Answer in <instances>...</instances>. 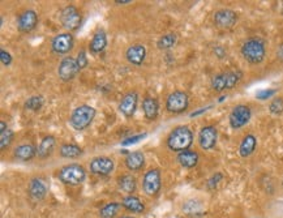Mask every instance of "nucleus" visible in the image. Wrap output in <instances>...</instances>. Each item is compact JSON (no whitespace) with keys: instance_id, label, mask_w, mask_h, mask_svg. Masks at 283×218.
Segmentation results:
<instances>
[{"instance_id":"obj_1","label":"nucleus","mask_w":283,"mask_h":218,"mask_svg":"<svg viewBox=\"0 0 283 218\" xmlns=\"http://www.w3.org/2000/svg\"><path fill=\"white\" fill-rule=\"evenodd\" d=\"M193 144V134L187 126H179L170 132L167 138V148L172 151L182 153L188 150Z\"/></svg>"},{"instance_id":"obj_2","label":"nucleus","mask_w":283,"mask_h":218,"mask_svg":"<svg viewBox=\"0 0 283 218\" xmlns=\"http://www.w3.org/2000/svg\"><path fill=\"white\" fill-rule=\"evenodd\" d=\"M241 55L249 64H260L266 57L265 42L261 38L253 37L247 39L241 46Z\"/></svg>"},{"instance_id":"obj_3","label":"nucleus","mask_w":283,"mask_h":218,"mask_svg":"<svg viewBox=\"0 0 283 218\" xmlns=\"http://www.w3.org/2000/svg\"><path fill=\"white\" fill-rule=\"evenodd\" d=\"M241 78H243V72L241 71H227V72H223V73L215 74L212 78V88H213L214 92L217 93L230 90V89H234L240 82Z\"/></svg>"},{"instance_id":"obj_4","label":"nucleus","mask_w":283,"mask_h":218,"mask_svg":"<svg viewBox=\"0 0 283 218\" xmlns=\"http://www.w3.org/2000/svg\"><path fill=\"white\" fill-rule=\"evenodd\" d=\"M95 109L89 105H81L71 113L70 123L76 131H84L94 120Z\"/></svg>"},{"instance_id":"obj_5","label":"nucleus","mask_w":283,"mask_h":218,"mask_svg":"<svg viewBox=\"0 0 283 218\" xmlns=\"http://www.w3.org/2000/svg\"><path fill=\"white\" fill-rule=\"evenodd\" d=\"M58 178L62 183L67 186H78L86 178V171L78 163H70L59 170Z\"/></svg>"},{"instance_id":"obj_6","label":"nucleus","mask_w":283,"mask_h":218,"mask_svg":"<svg viewBox=\"0 0 283 218\" xmlns=\"http://www.w3.org/2000/svg\"><path fill=\"white\" fill-rule=\"evenodd\" d=\"M252 111L251 107L247 105H236L234 109L231 110L230 116H228V122L232 130H240L241 127L248 124L251 120Z\"/></svg>"},{"instance_id":"obj_7","label":"nucleus","mask_w":283,"mask_h":218,"mask_svg":"<svg viewBox=\"0 0 283 218\" xmlns=\"http://www.w3.org/2000/svg\"><path fill=\"white\" fill-rule=\"evenodd\" d=\"M189 98L188 94L182 90H175L167 97L166 101V109L171 114H182L188 109Z\"/></svg>"},{"instance_id":"obj_8","label":"nucleus","mask_w":283,"mask_h":218,"mask_svg":"<svg viewBox=\"0 0 283 218\" xmlns=\"http://www.w3.org/2000/svg\"><path fill=\"white\" fill-rule=\"evenodd\" d=\"M162 180L161 171L158 169H150L145 172L142 178V190L147 196H155L161 191Z\"/></svg>"},{"instance_id":"obj_9","label":"nucleus","mask_w":283,"mask_h":218,"mask_svg":"<svg viewBox=\"0 0 283 218\" xmlns=\"http://www.w3.org/2000/svg\"><path fill=\"white\" fill-rule=\"evenodd\" d=\"M60 21L68 32H74L80 28L82 18L80 11L74 5H67L60 14Z\"/></svg>"},{"instance_id":"obj_10","label":"nucleus","mask_w":283,"mask_h":218,"mask_svg":"<svg viewBox=\"0 0 283 218\" xmlns=\"http://www.w3.org/2000/svg\"><path fill=\"white\" fill-rule=\"evenodd\" d=\"M74 46V39L71 33H62L55 35L51 41V49L58 55H67L72 51Z\"/></svg>"},{"instance_id":"obj_11","label":"nucleus","mask_w":283,"mask_h":218,"mask_svg":"<svg viewBox=\"0 0 283 218\" xmlns=\"http://www.w3.org/2000/svg\"><path fill=\"white\" fill-rule=\"evenodd\" d=\"M213 21L218 29L228 30V29L234 28L236 21H238V13L232 9L223 8V9H219L214 13Z\"/></svg>"},{"instance_id":"obj_12","label":"nucleus","mask_w":283,"mask_h":218,"mask_svg":"<svg viewBox=\"0 0 283 218\" xmlns=\"http://www.w3.org/2000/svg\"><path fill=\"white\" fill-rule=\"evenodd\" d=\"M80 72V68L77 66V62L74 58L66 57L59 63L58 67V74H59L60 80L71 81L76 77V74Z\"/></svg>"},{"instance_id":"obj_13","label":"nucleus","mask_w":283,"mask_h":218,"mask_svg":"<svg viewBox=\"0 0 283 218\" xmlns=\"http://www.w3.org/2000/svg\"><path fill=\"white\" fill-rule=\"evenodd\" d=\"M114 167H115L114 161H112L110 157H105V155L95 157V158L91 159L90 162V171L93 172L94 175L98 176L110 175V174L114 171Z\"/></svg>"},{"instance_id":"obj_14","label":"nucleus","mask_w":283,"mask_h":218,"mask_svg":"<svg viewBox=\"0 0 283 218\" xmlns=\"http://www.w3.org/2000/svg\"><path fill=\"white\" fill-rule=\"evenodd\" d=\"M218 131L214 126H205L199 134V144L204 150H210L217 144Z\"/></svg>"},{"instance_id":"obj_15","label":"nucleus","mask_w":283,"mask_h":218,"mask_svg":"<svg viewBox=\"0 0 283 218\" xmlns=\"http://www.w3.org/2000/svg\"><path fill=\"white\" fill-rule=\"evenodd\" d=\"M38 24V14L33 9L21 12L17 17V29L21 33H30Z\"/></svg>"},{"instance_id":"obj_16","label":"nucleus","mask_w":283,"mask_h":218,"mask_svg":"<svg viewBox=\"0 0 283 218\" xmlns=\"http://www.w3.org/2000/svg\"><path fill=\"white\" fill-rule=\"evenodd\" d=\"M49 192V184L47 180L42 176H35L29 183V194L34 200H42Z\"/></svg>"},{"instance_id":"obj_17","label":"nucleus","mask_w":283,"mask_h":218,"mask_svg":"<svg viewBox=\"0 0 283 218\" xmlns=\"http://www.w3.org/2000/svg\"><path fill=\"white\" fill-rule=\"evenodd\" d=\"M137 103H139V94L136 92L127 93L120 101L119 111L126 118H131V116H133V114L136 113Z\"/></svg>"},{"instance_id":"obj_18","label":"nucleus","mask_w":283,"mask_h":218,"mask_svg":"<svg viewBox=\"0 0 283 218\" xmlns=\"http://www.w3.org/2000/svg\"><path fill=\"white\" fill-rule=\"evenodd\" d=\"M126 58L133 66H141L143 63L145 58H146V49H145L143 45H140V43L132 45V46L127 49Z\"/></svg>"},{"instance_id":"obj_19","label":"nucleus","mask_w":283,"mask_h":218,"mask_svg":"<svg viewBox=\"0 0 283 218\" xmlns=\"http://www.w3.org/2000/svg\"><path fill=\"white\" fill-rule=\"evenodd\" d=\"M124 163H126L127 169L131 170V171H140L145 165V155L140 150L131 151L127 154Z\"/></svg>"},{"instance_id":"obj_20","label":"nucleus","mask_w":283,"mask_h":218,"mask_svg":"<svg viewBox=\"0 0 283 218\" xmlns=\"http://www.w3.org/2000/svg\"><path fill=\"white\" fill-rule=\"evenodd\" d=\"M37 150H38V149L35 148L33 144L18 145L17 148L13 150V157L16 159H18V161L22 162L32 161L35 155H37Z\"/></svg>"},{"instance_id":"obj_21","label":"nucleus","mask_w":283,"mask_h":218,"mask_svg":"<svg viewBox=\"0 0 283 218\" xmlns=\"http://www.w3.org/2000/svg\"><path fill=\"white\" fill-rule=\"evenodd\" d=\"M106 46H107V35H106V33L103 30H98L93 35V39L89 43V50H90L91 54L98 55V54L105 51Z\"/></svg>"},{"instance_id":"obj_22","label":"nucleus","mask_w":283,"mask_h":218,"mask_svg":"<svg viewBox=\"0 0 283 218\" xmlns=\"http://www.w3.org/2000/svg\"><path fill=\"white\" fill-rule=\"evenodd\" d=\"M176 159H178L179 165L182 166V167H184V169H193L195 166H197V163H199V153H196V151L193 150H184L182 151V153H179L178 157H176Z\"/></svg>"},{"instance_id":"obj_23","label":"nucleus","mask_w":283,"mask_h":218,"mask_svg":"<svg viewBox=\"0 0 283 218\" xmlns=\"http://www.w3.org/2000/svg\"><path fill=\"white\" fill-rule=\"evenodd\" d=\"M256 146H257V139H256L255 135H247L239 145V154L243 158H247L255 153Z\"/></svg>"},{"instance_id":"obj_24","label":"nucleus","mask_w":283,"mask_h":218,"mask_svg":"<svg viewBox=\"0 0 283 218\" xmlns=\"http://www.w3.org/2000/svg\"><path fill=\"white\" fill-rule=\"evenodd\" d=\"M55 144H56V140L54 136H46V138L41 141V144H39V146H38V150H37V155H38V158H41V159L49 158L50 155L53 154L54 148H55Z\"/></svg>"},{"instance_id":"obj_25","label":"nucleus","mask_w":283,"mask_h":218,"mask_svg":"<svg viewBox=\"0 0 283 218\" xmlns=\"http://www.w3.org/2000/svg\"><path fill=\"white\" fill-rule=\"evenodd\" d=\"M142 110L143 115L147 120L157 119L158 111H159V105H158L157 99L153 97H146L142 102Z\"/></svg>"},{"instance_id":"obj_26","label":"nucleus","mask_w":283,"mask_h":218,"mask_svg":"<svg viewBox=\"0 0 283 218\" xmlns=\"http://www.w3.org/2000/svg\"><path fill=\"white\" fill-rule=\"evenodd\" d=\"M123 208H126L127 211L132 212V213H142L145 211V205L141 203L139 197L133 196V195H128L123 199L122 201Z\"/></svg>"},{"instance_id":"obj_27","label":"nucleus","mask_w":283,"mask_h":218,"mask_svg":"<svg viewBox=\"0 0 283 218\" xmlns=\"http://www.w3.org/2000/svg\"><path fill=\"white\" fill-rule=\"evenodd\" d=\"M118 184H119L120 190L128 195H132L133 192L136 191V187H137L136 178L130 175V174H126V175L120 176L119 180H118Z\"/></svg>"},{"instance_id":"obj_28","label":"nucleus","mask_w":283,"mask_h":218,"mask_svg":"<svg viewBox=\"0 0 283 218\" xmlns=\"http://www.w3.org/2000/svg\"><path fill=\"white\" fill-rule=\"evenodd\" d=\"M82 153V149L74 144H64L60 146V155L64 158H78Z\"/></svg>"},{"instance_id":"obj_29","label":"nucleus","mask_w":283,"mask_h":218,"mask_svg":"<svg viewBox=\"0 0 283 218\" xmlns=\"http://www.w3.org/2000/svg\"><path fill=\"white\" fill-rule=\"evenodd\" d=\"M178 42V35L175 33H168V34L162 35L157 41V46L159 50H170Z\"/></svg>"},{"instance_id":"obj_30","label":"nucleus","mask_w":283,"mask_h":218,"mask_svg":"<svg viewBox=\"0 0 283 218\" xmlns=\"http://www.w3.org/2000/svg\"><path fill=\"white\" fill-rule=\"evenodd\" d=\"M123 205L119 204V203L112 201V203H109V204H106L105 207L102 208L101 211H99V216H101L102 218H114L119 213Z\"/></svg>"},{"instance_id":"obj_31","label":"nucleus","mask_w":283,"mask_h":218,"mask_svg":"<svg viewBox=\"0 0 283 218\" xmlns=\"http://www.w3.org/2000/svg\"><path fill=\"white\" fill-rule=\"evenodd\" d=\"M43 103H45V99H43L42 95H33V97L28 98L24 107L25 110H29V111H38V110L42 109Z\"/></svg>"},{"instance_id":"obj_32","label":"nucleus","mask_w":283,"mask_h":218,"mask_svg":"<svg viewBox=\"0 0 283 218\" xmlns=\"http://www.w3.org/2000/svg\"><path fill=\"white\" fill-rule=\"evenodd\" d=\"M13 131L9 130V128L0 131V149H1V150H5L7 148H9V145H11L12 141H13Z\"/></svg>"},{"instance_id":"obj_33","label":"nucleus","mask_w":283,"mask_h":218,"mask_svg":"<svg viewBox=\"0 0 283 218\" xmlns=\"http://www.w3.org/2000/svg\"><path fill=\"white\" fill-rule=\"evenodd\" d=\"M269 111L274 115H281L283 114V99L274 98L269 105Z\"/></svg>"},{"instance_id":"obj_34","label":"nucleus","mask_w":283,"mask_h":218,"mask_svg":"<svg viewBox=\"0 0 283 218\" xmlns=\"http://www.w3.org/2000/svg\"><path fill=\"white\" fill-rule=\"evenodd\" d=\"M223 179V175H222V172H215L212 178H210L209 180H208V183H207V186H208V188L209 190H214L215 187L219 184V182L220 180Z\"/></svg>"},{"instance_id":"obj_35","label":"nucleus","mask_w":283,"mask_h":218,"mask_svg":"<svg viewBox=\"0 0 283 218\" xmlns=\"http://www.w3.org/2000/svg\"><path fill=\"white\" fill-rule=\"evenodd\" d=\"M76 62H77V66H78V68H80V71L87 67V63H89V62H87L86 53H85L84 50H81L80 53L77 54Z\"/></svg>"},{"instance_id":"obj_36","label":"nucleus","mask_w":283,"mask_h":218,"mask_svg":"<svg viewBox=\"0 0 283 218\" xmlns=\"http://www.w3.org/2000/svg\"><path fill=\"white\" fill-rule=\"evenodd\" d=\"M276 93H277L276 89H264V90H260V92H257V94H256V98L261 99V101H265V99L272 98L273 95L276 94Z\"/></svg>"},{"instance_id":"obj_37","label":"nucleus","mask_w":283,"mask_h":218,"mask_svg":"<svg viewBox=\"0 0 283 218\" xmlns=\"http://www.w3.org/2000/svg\"><path fill=\"white\" fill-rule=\"evenodd\" d=\"M146 138V134H140V135H135V136H131V138L126 139V140L122 141V145L127 146V145H132V144H136L139 143L140 140Z\"/></svg>"},{"instance_id":"obj_38","label":"nucleus","mask_w":283,"mask_h":218,"mask_svg":"<svg viewBox=\"0 0 283 218\" xmlns=\"http://www.w3.org/2000/svg\"><path fill=\"white\" fill-rule=\"evenodd\" d=\"M0 60H1V64H3L4 67L11 66L12 64L11 54L8 53V51H5V50H1V51H0Z\"/></svg>"},{"instance_id":"obj_39","label":"nucleus","mask_w":283,"mask_h":218,"mask_svg":"<svg viewBox=\"0 0 283 218\" xmlns=\"http://www.w3.org/2000/svg\"><path fill=\"white\" fill-rule=\"evenodd\" d=\"M214 54H215L218 58L222 59V58L226 57V50H224L222 46H217L215 49H214Z\"/></svg>"},{"instance_id":"obj_40","label":"nucleus","mask_w":283,"mask_h":218,"mask_svg":"<svg viewBox=\"0 0 283 218\" xmlns=\"http://www.w3.org/2000/svg\"><path fill=\"white\" fill-rule=\"evenodd\" d=\"M277 58H278L281 62H283V43L282 45H280V47L277 50Z\"/></svg>"},{"instance_id":"obj_41","label":"nucleus","mask_w":283,"mask_h":218,"mask_svg":"<svg viewBox=\"0 0 283 218\" xmlns=\"http://www.w3.org/2000/svg\"><path fill=\"white\" fill-rule=\"evenodd\" d=\"M4 130H7V124L4 123L3 120L0 122V131H4Z\"/></svg>"},{"instance_id":"obj_42","label":"nucleus","mask_w":283,"mask_h":218,"mask_svg":"<svg viewBox=\"0 0 283 218\" xmlns=\"http://www.w3.org/2000/svg\"><path fill=\"white\" fill-rule=\"evenodd\" d=\"M115 3L116 4H130L131 0H122V1H120V0H116Z\"/></svg>"},{"instance_id":"obj_43","label":"nucleus","mask_w":283,"mask_h":218,"mask_svg":"<svg viewBox=\"0 0 283 218\" xmlns=\"http://www.w3.org/2000/svg\"><path fill=\"white\" fill-rule=\"evenodd\" d=\"M120 218H133V217H130V216H124V217H120Z\"/></svg>"}]
</instances>
